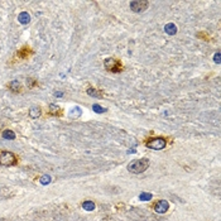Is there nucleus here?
Wrapping results in <instances>:
<instances>
[{"mask_svg": "<svg viewBox=\"0 0 221 221\" xmlns=\"http://www.w3.org/2000/svg\"><path fill=\"white\" fill-rule=\"evenodd\" d=\"M148 167H149V161L147 158H141V159H135V161L130 162L126 168L129 172L138 174V173H143Z\"/></svg>", "mask_w": 221, "mask_h": 221, "instance_id": "1", "label": "nucleus"}, {"mask_svg": "<svg viewBox=\"0 0 221 221\" xmlns=\"http://www.w3.org/2000/svg\"><path fill=\"white\" fill-rule=\"evenodd\" d=\"M145 145H147V148L153 149V151H161V149L166 148L167 141L164 138H152V139L147 140Z\"/></svg>", "mask_w": 221, "mask_h": 221, "instance_id": "2", "label": "nucleus"}, {"mask_svg": "<svg viewBox=\"0 0 221 221\" xmlns=\"http://www.w3.org/2000/svg\"><path fill=\"white\" fill-rule=\"evenodd\" d=\"M17 163V158L15 155L10 152H2L0 153V164L2 166H5V167H9V166H13Z\"/></svg>", "mask_w": 221, "mask_h": 221, "instance_id": "3", "label": "nucleus"}, {"mask_svg": "<svg viewBox=\"0 0 221 221\" xmlns=\"http://www.w3.org/2000/svg\"><path fill=\"white\" fill-rule=\"evenodd\" d=\"M148 5L149 3L147 0H134V2L130 3V9L134 13H141L148 8Z\"/></svg>", "mask_w": 221, "mask_h": 221, "instance_id": "4", "label": "nucleus"}, {"mask_svg": "<svg viewBox=\"0 0 221 221\" xmlns=\"http://www.w3.org/2000/svg\"><path fill=\"white\" fill-rule=\"evenodd\" d=\"M104 66L106 70L109 71H112V72H119L120 70H122V65H120V62L115 58H106L105 62H104Z\"/></svg>", "mask_w": 221, "mask_h": 221, "instance_id": "5", "label": "nucleus"}, {"mask_svg": "<svg viewBox=\"0 0 221 221\" xmlns=\"http://www.w3.org/2000/svg\"><path fill=\"white\" fill-rule=\"evenodd\" d=\"M168 209H169V203L166 201V200H159V201H157L154 205V211L157 213H164L168 211Z\"/></svg>", "mask_w": 221, "mask_h": 221, "instance_id": "6", "label": "nucleus"}, {"mask_svg": "<svg viewBox=\"0 0 221 221\" xmlns=\"http://www.w3.org/2000/svg\"><path fill=\"white\" fill-rule=\"evenodd\" d=\"M164 32L168 34V35H174L177 33V25L173 24V23H168L164 25Z\"/></svg>", "mask_w": 221, "mask_h": 221, "instance_id": "7", "label": "nucleus"}, {"mask_svg": "<svg viewBox=\"0 0 221 221\" xmlns=\"http://www.w3.org/2000/svg\"><path fill=\"white\" fill-rule=\"evenodd\" d=\"M18 20L22 24H28L31 22V15L28 14L27 11H23V13H20L19 14V17H18Z\"/></svg>", "mask_w": 221, "mask_h": 221, "instance_id": "8", "label": "nucleus"}, {"mask_svg": "<svg viewBox=\"0 0 221 221\" xmlns=\"http://www.w3.org/2000/svg\"><path fill=\"white\" fill-rule=\"evenodd\" d=\"M41 114H42V111L39 108H37V106H33V108L29 109V116L32 119H38L41 116Z\"/></svg>", "mask_w": 221, "mask_h": 221, "instance_id": "9", "label": "nucleus"}, {"mask_svg": "<svg viewBox=\"0 0 221 221\" xmlns=\"http://www.w3.org/2000/svg\"><path fill=\"white\" fill-rule=\"evenodd\" d=\"M82 209L85 211H94L95 210V203L92 201H83L82 202Z\"/></svg>", "mask_w": 221, "mask_h": 221, "instance_id": "10", "label": "nucleus"}, {"mask_svg": "<svg viewBox=\"0 0 221 221\" xmlns=\"http://www.w3.org/2000/svg\"><path fill=\"white\" fill-rule=\"evenodd\" d=\"M49 114L51 115H60L61 114V108L60 106H57L54 104H51L49 105Z\"/></svg>", "mask_w": 221, "mask_h": 221, "instance_id": "11", "label": "nucleus"}, {"mask_svg": "<svg viewBox=\"0 0 221 221\" xmlns=\"http://www.w3.org/2000/svg\"><path fill=\"white\" fill-rule=\"evenodd\" d=\"M9 87H10V90L15 91V92L20 91V89H22V86H20V83H19L17 80H13V81L9 83Z\"/></svg>", "mask_w": 221, "mask_h": 221, "instance_id": "12", "label": "nucleus"}, {"mask_svg": "<svg viewBox=\"0 0 221 221\" xmlns=\"http://www.w3.org/2000/svg\"><path fill=\"white\" fill-rule=\"evenodd\" d=\"M3 138L4 139H15V133L13 130H4L3 132Z\"/></svg>", "mask_w": 221, "mask_h": 221, "instance_id": "13", "label": "nucleus"}, {"mask_svg": "<svg viewBox=\"0 0 221 221\" xmlns=\"http://www.w3.org/2000/svg\"><path fill=\"white\" fill-rule=\"evenodd\" d=\"M139 200L140 201H149V200H152V193H149V192H141L139 195Z\"/></svg>", "mask_w": 221, "mask_h": 221, "instance_id": "14", "label": "nucleus"}, {"mask_svg": "<svg viewBox=\"0 0 221 221\" xmlns=\"http://www.w3.org/2000/svg\"><path fill=\"white\" fill-rule=\"evenodd\" d=\"M51 181H52L51 176H47V174L42 176V177H41V180H39L41 184H48V183H51Z\"/></svg>", "mask_w": 221, "mask_h": 221, "instance_id": "15", "label": "nucleus"}, {"mask_svg": "<svg viewBox=\"0 0 221 221\" xmlns=\"http://www.w3.org/2000/svg\"><path fill=\"white\" fill-rule=\"evenodd\" d=\"M92 110H94L95 112H97V114H102V112H105V111H106V109H105V108H102V106H100V105H97V104L92 105Z\"/></svg>", "mask_w": 221, "mask_h": 221, "instance_id": "16", "label": "nucleus"}, {"mask_svg": "<svg viewBox=\"0 0 221 221\" xmlns=\"http://www.w3.org/2000/svg\"><path fill=\"white\" fill-rule=\"evenodd\" d=\"M80 115H81V109H78V108H73L70 111V116H72V118H77Z\"/></svg>", "mask_w": 221, "mask_h": 221, "instance_id": "17", "label": "nucleus"}, {"mask_svg": "<svg viewBox=\"0 0 221 221\" xmlns=\"http://www.w3.org/2000/svg\"><path fill=\"white\" fill-rule=\"evenodd\" d=\"M87 94H89L90 96H94V97H99V96H100V94H99V92H97L95 89H89V90H87Z\"/></svg>", "mask_w": 221, "mask_h": 221, "instance_id": "18", "label": "nucleus"}, {"mask_svg": "<svg viewBox=\"0 0 221 221\" xmlns=\"http://www.w3.org/2000/svg\"><path fill=\"white\" fill-rule=\"evenodd\" d=\"M213 61H215V63H220V52H216L215 56H213Z\"/></svg>", "mask_w": 221, "mask_h": 221, "instance_id": "19", "label": "nucleus"}, {"mask_svg": "<svg viewBox=\"0 0 221 221\" xmlns=\"http://www.w3.org/2000/svg\"><path fill=\"white\" fill-rule=\"evenodd\" d=\"M62 95H63L62 92H56V96H58V97H60V96H62Z\"/></svg>", "mask_w": 221, "mask_h": 221, "instance_id": "20", "label": "nucleus"}, {"mask_svg": "<svg viewBox=\"0 0 221 221\" xmlns=\"http://www.w3.org/2000/svg\"><path fill=\"white\" fill-rule=\"evenodd\" d=\"M2 126H3V123H0V128H2Z\"/></svg>", "mask_w": 221, "mask_h": 221, "instance_id": "21", "label": "nucleus"}]
</instances>
